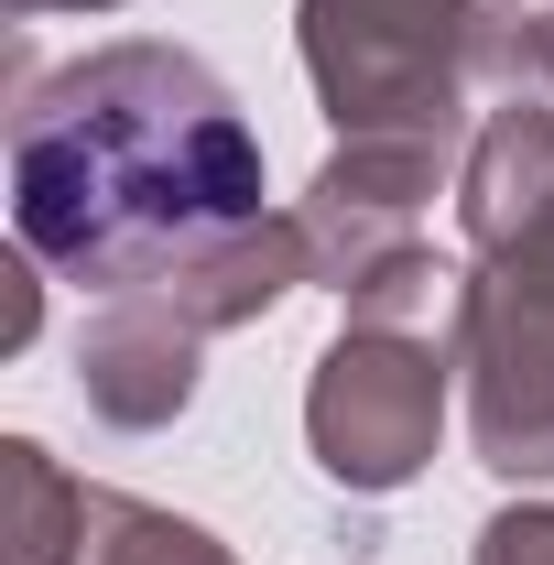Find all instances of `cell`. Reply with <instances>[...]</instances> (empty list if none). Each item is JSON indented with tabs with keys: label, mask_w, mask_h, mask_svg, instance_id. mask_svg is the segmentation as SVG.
<instances>
[{
	"label": "cell",
	"mask_w": 554,
	"mask_h": 565,
	"mask_svg": "<svg viewBox=\"0 0 554 565\" xmlns=\"http://www.w3.org/2000/svg\"><path fill=\"white\" fill-rule=\"evenodd\" d=\"M239 217H262V131L196 44L120 33L55 76L11 55V239L55 282L152 294Z\"/></svg>",
	"instance_id": "1"
},
{
	"label": "cell",
	"mask_w": 554,
	"mask_h": 565,
	"mask_svg": "<svg viewBox=\"0 0 554 565\" xmlns=\"http://www.w3.org/2000/svg\"><path fill=\"white\" fill-rule=\"evenodd\" d=\"M522 0H294V55L338 141H479V87L522 66Z\"/></svg>",
	"instance_id": "2"
},
{
	"label": "cell",
	"mask_w": 554,
	"mask_h": 565,
	"mask_svg": "<svg viewBox=\"0 0 554 565\" xmlns=\"http://www.w3.org/2000/svg\"><path fill=\"white\" fill-rule=\"evenodd\" d=\"M446 403H457V349L446 338L359 327L348 316L338 338L316 349V381H305V446H316V468L348 500H392L435 468Z\"/></svg>",
	"instance_id": "3"
},
{
	"label": "cell",
	"mask_w": 554,
	"mask_h": 565,
	"mask_svg": "<svg viewBox=\"0 0 554 565\" xmlns=\"http://www.w3.org/2000/svg\"><path fill=\"white\" fill-rule=\"evenodd\" d=\"M457 163L446 141H338L316 174H305V250H316V294H348L359 273H381L403 239H424V207L457 196Z\"/></svg>",
	"instance_id": "4"
},
{
	"label": "cell",
	"mask_w": 554,
	"mask_h": 565,
	"mask_svg": "<svg viewBox=\"0 0 554 565\" xmlns=\"http://www.w3.org/2000/svg\"><path fill=\"white\" fill-rule=\"evenodd\" d=\"M457 381H468V446L489 479L544 490L554 479V327L468 294L457 305Z\"/></svg>",
	"instance_id": "5"
},
{
	"label": "cell",
	"mask_w": 554,
	"mask_h": 565,
	"mask_svg": "<svg viewBox=\"0 0 554 565\" xmlns=\"http://www.w3.org/2000/svg\"><path fill=\"white\" fill-rule=\"evenodd\" d=\"M196 381H207V327L174 316L163 294H109V305L87 316V338H76V403L109 424V435H163V424H185Z\"/></svg>",
	"instance_id": "6"
},
{
	"label": "cell",
	"mask_w": 554,
	"mask_h": 565,
	"mask_svg": "<svg viewBox=\"0 0 554 565\" xmlns=\"http://www.w3.org/2000/svg\"><path fill=\"white\" fill-rule=\"evenodd\" d=\"M305 282H316L305 217H294V207H262V217H239V228H217V239H196L152 294H163L174 316H196L207 338H228V327H262L283 294H305Z\"/></svg>",
	"instance_id": "7"
},
{
	"label": "cell",
	"mask_w": 554,
	"mask_h": 565,
	"mask_svg": "<svg viewBox=\"0 0 554 565\" xmlns=\"http://www.w3.org/2000/svg\"><path fill=\"white\" fill-rule=\"evenodd\" d=\"M533 217H554V109L544 98H511L489 109L468 163H457V228H468V262L511 250Z\"/></svg>",
	"instance_id": "8"
},
{
	"label": "cell",
	"mask_w": 554,
	"mask_h": 565,
	"mask_svg": "<svg viewBox=\"0 0 554 565\" xmlns=\"http://www.w3.org/2000/svg\"><path fill=\"white\" fill-rule=\"evenodd\" d=\"M98 555V490L66 479L44 435L0 446V565H87Z\"/></svg>",
	"instance_id": "9"
},
{
	"label": "cell",
	"mask_w": 554,
	"mask_h": 565,
	"mask_svg": "<svg viewBox=\"0 0 554 565\" xmlns=\"http://www.w3.org/2000/svg\"><path fill=\"white\" fill-rule=\"evenodd\" d=\"M87 565H239L217 544L207 522H185V511H163V500H120L98 490V555Z\"/></svg>",
	"instance_id": "10"
},
{
	"label": "cell",
	"mask_w": 554,
	"mask_h": 565,
	"mask_svg": "<svg viewBox=\"0 0 554 565\" xmlns=\"http://www.w3.org/2000/svg\"><path fill=\"white\" fill-rule=\"evenodd\" d=\"M468 565H554V500H511V511H489Z\"/></svg>",
	"instance_id": "11"
},
{
	"label": "cell",
	"mask_w": 554,
	"mask_h": 565,
	"mask_svg": "<svg viewBox=\"0 0 554 565\" xmlns=\"http://www.w3.org/2000/svg\"><path fill=\"white\" fill-rule=\"evenodd\" d=\"M33 327H44V262L11 250V273H0V349H33Z\"/></svg>",
	"instance_id": "12"
},
{
	"label": "cell",
	"mask_w": 554,
	"mask_h": 565,
	"mask_svg": "<svg viewBox=\"0 0 554 565\" xmlns=\"http://www.w3.org/2000/svg\"><path fill=\"white\" fill-rule=\"evenodd\" d=\"M511 98H544L554 109V0L522 22V66H511Z\"/></svg>",
	"instance_id": "13"
},
{
	"label": "cell",
	"mask_w": 554,
	"mask_h": 565,
	"mask_svg": "<svg viewBox=\"0 0 554 565\" xmlns=\"http://www.w3.org/2000/svg\"><path fill=\"white\" fill-rule=\"evenodd\" d=\"M11 22H55V11H131V0H0Z\"/></svg>",
	"instance_id": "14"
}]
</instances>
